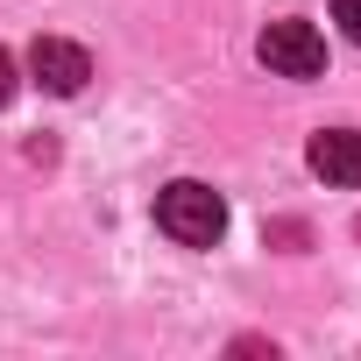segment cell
<instances>
[{
    "instance_id": "7a4b0ae2",
    "label": "cell",
    "mask_w": 361,
    "mask_h": 361,
    "mask_svg": "<svg viewBox=\"0 0 361 361\" xmlns=\"http://www.w3.org/2000/svg\"><path fill=\"white\" fill-rule=\"evenodd\" d=\"M255 50H262V64H269L276 78H319V71H326V36H319L312 22H269Z\"/></svg>"
},
{
    "instance_id": "8992f818",
    "label": "cell",
    "mask_w": 361,
    "mask_h": 361,
    "mask_svg": "<svg viewBox=\"0 0 361 361\" xmlns=\"http://www.w3.org/2000/svg\"><path fill=\"white\" fill-rule=\"evenodd\" d=\"M8 99H15V57L0 50V106H8Z\"/></svg>"
},
{
    "instance_id": "277c9868",
    "label": "cell",
    "mask_w": 361,
    "mask_h": 361,
    "mask_svg": "<svg viewBox=\"0 0 361 361\" xmlns=\"http://www.w3.org/2000/svg\"><path fill=\"white\" fill-rule=\"evenodd\" d=\"M305 163H312V177L354 192V185H361V135H354V128H319L312 149H305Z\"/></svg>"
},
{
    "instance_id": "52a82bcc",
    "label": "cell",
    "mask_w": 361,
    "mask_h": 361,
    "mask_svg": "<svg viewBox=\"0 0 361 361\" xmlns=\"http://www.w3.org/2000/svg\"><path fill=\"white\" fill-rule=\"evenodd\" d=\"M354 234H361V220H354Z\"/></svg>"
},
{
    "instance_id": "3957f363",
    "label": "cell",
    "mask_w": 361,
    "mask_h": 361,
    "mask_svg": "<svg viewBox=\"0 0 361 361\" xmlns=\"http://www.w3.org/2000/svg\"><path fill=\"white\" fill-rule=\"evenodd\" d=\"M29 78H36L43 92H57V99H78L85 78H92V57H85L78 43H64V36H36V43H29Z\"/></svg>"
},
{
    "instance_id": "5b68a950",
    "label": "cell",
    "mask_w": 361,
    "mask_h": 361,
    "mask_svg": "<svg viewBox=\"0 0 361 361\" xmlns=\"http://www.w3.org/2000/svg\"><path fill=\"white\" fill-rule=\"evenodd\" d=\"M333 22L347 29V43H361V0H333Z\"/></svg>"
},
{
    "instance_id": "6da1fadb",
    "label": "cell",
    "mask_w": 361,
    "mask_h": 361,
    "mask_svg": "<svg viewBox=\"0 0 361 361\" xmlns=\"http://www.w3.org/2000/svg\"><path fill=\"white\" fill-rule=\"evenodd\" d=\"M156 227L177 241V248H213L227 234V199L199 177H177V185L156 192Z\"/></svg>"
}]
</instances>
